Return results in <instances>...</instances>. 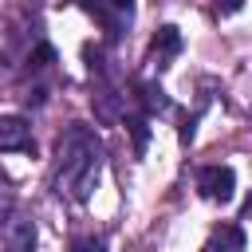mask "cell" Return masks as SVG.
<instances>
[{
	"label": "cell",
	"mask_w": 252,
	"mask_h": 252,
	"mask_svg": "<svg viewBox=\"0 0 252 252\" xmlns=\"http://www.w3.org/2000/svg\"><path fill=\"white\" fill-rule=\"evenodd\" d=\"M102 138L83 126V122H71L55 146V169H51V189L71 201V205H87L98 177H102Z\"/></svg>",
	"instance_id": "cell-1"
},
{
	"label": "cell",
	"mask_w": 252,
	"mask_h": 252,
	"mask_svg": "<svg viewBox=\"0 0 252 252\" xmlns=\"http://www.w3.org/2000/svg\"><path fill=\"white\" fill-rule=\"evenodd\" d=\"M197 189H201L205 201L228 205L236 197V169L232 165H201L197 169Z\"/></svg>",
	"instance_id": "cell-2"
},
{
	"label": "cell",
	"mask_w": 252,
	"mask_h": 252,
	"mask_svg": "<svg viewBox=\"0 0 252 252\" xmlns=\"http://www.w3.org/2000/svg\"><path fill=\"white\" fill-rule=\"evenodd\" d=\"M0 244L4 252H35V220L16 209L8 220H0Z\"/></svg>",
	"instance_id": "cell-3"
},
{
	"label": "cell",
	"mask_w": 252,
	"mask_h": 252,
	"mask_svg": "<svg viewBox=\"0 0 252 252\" xmlns=\"http://www.w3.org/2000/svg\"><path fill=\"white\" fill-rule=\"evenodd\" d=\"M32 122L24 114H0V154H32Z\"/></svg>",
	"instance_id": "cell-4"
},
{
	"label": "cell",
	"mask_w": 252,
	"mask_h": 252,
	"mask_svg": "<svg viewBox=\"0 0 252 252\" xmlns=\"http://www.w3.org/2000/svg\"><path fill=\"white\" fill-rule=\"evenodd\" d=\"M134 91H138V94H134L138 110H142V114H150V118H154V114H165V110L173 106V102H169V94H165L158 83H150V79H138V83H134Z\"/></svg>",
	"instance_id": "cell-5"
},
{
	"label": "cell",
	"mask_w": 252,
	"mask_h": 252,
	"mask_svg": "<svg viewBox=\"0 0 252 252\" xmlns=\"http://www.w3.org/2000/svg\"><path fill=\"white\" fill-rule=\"evenodd\" d=\"M244 244H248V236H244L240 224H220V228L209 236L205 252H244Z\"/></svg>",
	"instance_id": "cell-6"
},
{
	"label": "cell",
	"mask_w": 252,
	"mask_h": 252,
	"mask_svg": "<svg viewBox=\"0 0 252 252\" xmlns=\"http://www.w3.org/2000/svg\"><path fill=\"white\" fill-rule=\"evenodd\" d=\"M181 51V32L173 28V24H165V28H158V35H154V63L158 67H169V59Z\"/></svg>",
	"instance_id": "cell-7"
},
{
	"label": "cell",
	"mask_w": 252,
	"mask_h": 252,
	"mask_svg": "<svg viewBox=\"0 0 252 252\" xmlns=\"http://www.w3.org/2000/svg\"><path fill=\"white\" fill-rule=\"evenodd\" d=\"M122 122H126V130H130V138H134V154L142 158V154H146V142H150V114L134 110V114H126Z\"/></svg>",
	"instance_id": "cell-8"
},
{
	"label": "cell",
	"mask_w": 252,
	"mask_h": 252,
	"mask_svg": "<svg viewBox=\"0 0 252 252\" xmlns=\"http://www.w3.org/2000/svg\"><path fill=\"white\" fill-rule=\"evenodd\" d=\"M55 63V51H51V43H39L32 55H28V71L35 75V71H43V67H51Z\"/></svg>",
	"instance_id": "cell-9"
},
{
	"label": "cell",
	"mask_w": 252,
	"mask_h": 252,
	"mask_svg": "<svg viewBox=\"0 0 252 252\" xmlns=\"http://www.w3.org/2000/svg\"><path fill=\"white\" fill-rule=\"evenodd\" d=\"M75 252H106V240L102 236H79L75 240Z\"/></svg>",
	"instance_id": "cell-10"
},
{
	"label": "cell",
	"mask_w": 252,
	"mask_h": 252,
	"mask_svg": "<svg viewBox=\"0 0 252 252\" xmlns=\"http://www.w3.org/2000/svg\"><path fill=\"white\" fill-rule=\"evenodd\" d=\"M197 118H201V114H189V118L181 122V146H189V142L197 138Z\"/></svg>",
	"instance_id": "cell-11"
},
{
	"label": "cell",
	"mask_w": 252,
	"mask_h": 252,
	"mask_svg": "<svg viewBox=\"0 0 252 252\" xmlns=\"http://www.w3.org/2000/svg\"><path fill=\"white\" fill-rule=\"evenodd\" d=\"M106 4H110V8L118 12V16H126V20L134 16V0H106Z\"/></svg>",
	"instance_id": "cell-12"
},
{
	"label": "cell",
	"mask_w": 252,
	"mask_h": 252,
	"mask_svg": "<svg viewBox=\"0 0 252 252\" xmlns=\"http://www.w3.org/2000/svg\"><path fill=\"white\" fill-rule=\"evenodd\" d=\"M240 4H244V0H217V8H220L224 16H232V12H240Z\"/></svg>",
	"instance_id": "cell-13"
}]
</instances>
